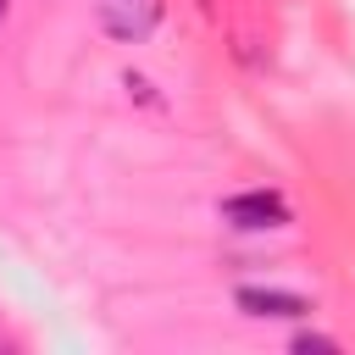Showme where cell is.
Masks as SVG:
<instances>
[{
	"label": "cell",
	"instance_id": "5b68a950",
	"mask_svg": "<svg viewBox=\"0 0 355 355\" xmlns=\"http://www.w3.org/2000/svg\"><path fill=\"white\" fill-rule=\"evenodd\" d=\"M0 17H6V0H0Z\"/></svg>",
	"mask_w": 355,
	"mask_h": 355
},
{
	"label": "cell",
	"instance_id": "6da1fadb",
	"mask_svg": "<svg viewBox=\"0 0 355 355\" xmlns=\"http://www.w3.org/2000/svg\"><path fill=\"white\" fill-rule=\"evenodd\" d=\"M222 222L244 227V233H266V227H288V200L277 189H244L222 200Z\"/></svg>",
	"mask_w": 355,
	"mask_h": 355
},
{
	"label": "cell",
	"instance_id": "3957f363",
	"mask_svg": "<svg viewBox=\"0 0 355 355\" xmlns=\"http://www.w3.org/2000/svg\"><path fill=\"white\" fill-rule=\"evenodd\" d=\"M233 305H239L244 316H272V322H300V316H311V300H305V294H288V288H255V283H244V288L233 294Z\"/></svg>",
	"mask_w": 355,
	"mask_h": 355
},
{
	"label": "cell",
	"instance_id": "7a4b0ae2",
	"mask_svg": "<svg viewBox=\"0 0 355 355\" xmlns=\"http://www.w3.org/2000/svg\"><path fill=\"white\" fill-rule=\"evenodd\" d=\"M94 11H100V28L122 44L150 39L155 22H161V0H94Z\"/></svg>",
	"mask_w": 355,
	"mask_h": 355
},
{
	"label": "cell",
	"instance_id": "277c9868",
	"mask_svg": "<svg viewBox=\"0 0 355 355\" xmlns=\"http://www.w3.org/2000/svg\"><path fill=\"white\" fill-rule=\"evenodd\" d=\"M294 349H300V355H311V349H338V344H333V338H322V333H300V338H294Z\"/></svg>",
	"mask_w": 355,
	"mask_h": 355
}]
</instances>
